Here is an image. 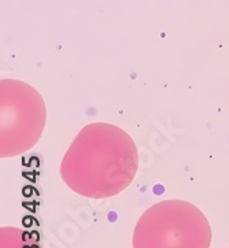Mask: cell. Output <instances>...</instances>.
<instances>
[{
	"instance_id": "cell-1",
	"label": "cell",
	"mask_w": 229,
	"mask_h": 248,
	"mask_svg": "<svg viewBox=\"0 0 229 248\" xmlns=\"http://www.w3.org/2000/svg\"><path fill=\"white\" fill-rule=\"evenodd\" d=\"M139 169V151L124 129L109 122L88 124L61 162L67 188L89 199H107L125 191Z\"/></svg>"
},
{
	"instance_id": "cell-2",
	"label": "cell",
	"mask_w": 229,
	"mask_h": 248,
	"mask_svg": "<svg viewBox=\"0 0 229 248\" xmlns=\"http://www.w3.org/2000/svg\"><path fill=\"white\" fill-rule=\"evenodd\" d=\"M213 232L203 211L191 202L162 200L137 219L133 248H210Z\"/></svg>"
},
{
	"instance_id": "cell-3",
	"label": "cell",
	"mask_w": 229,
	"mask_h": 248,
	"mask_svg": "<svg viewBox=\"0 0 229 248\" xmlns=\"http://www.w3.org/2000/svg\"><path fill=\"white\" fill-rule=\"evenodd\" d=\"M47 121V108L36 89L19 80L0 81V156L13 158L33 148Z\"/></svg>"
},
{
	"instance_id": "cell-4",
	"label": "cell",
	"mask_w": 229,
	"mask_h": 248,
	"mask_svg": "<svg viewBox=\"0 0 229 248\" xmlns=\"http://www.w3.org/2000/svg\"><path fill=\"white\" fill-rule=\"evenodd\" d=\"M0 248H41L40 233L18 228H1Z\"/></svg>"
}]
</instances>
